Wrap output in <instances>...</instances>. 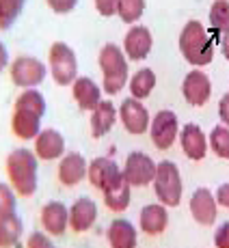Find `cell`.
Wrapping results in <instances>:
<instances>
[{"instance_id":"cell-1","label":"cell","mask_w":229,"mask_h":248,"mask_svg":"<svg viewBox=\"0 0 229 248\" xmlns=\"http://www.w3.org/2000/svg\"><path fill=\"white\" fill-rule=\"evenodd\" d=\"M37 162H39L37 155L26 147L13 149L4 162L9 186L13 188V192L24 199L33 197L37 192Z\"/></svg>"},{"instance_id":"cell-2","label":"cell","mask_w":229,"mask_h":248,"mask_svg":"<svg viewBox=\"0 0 229 248\" xmlns=\"http://www.w3.org/2000/svg\"><path fill=\"white\" fill-rule=\"evenodd\" d=\"M180 52L193 67H206L214 59V44L210 39L206 26L197 20L184 24L180 32Z\"/></svg>"},{"instance_id":"cell-3","label":"cell","mask_w":229,"mask_h":248,"mask_svg":"<svg viewBox=\"0 0 229 248\" xmlns=\"http://www.w3.org/2000/svg\"><path fill=\"white\" fill-rule=\"evenodd\" d=\"M102 69V87L108 95H117L128 84V59L117 44H106L98 56Z\"/></svg>"},{"instance_id":"cell-4","label":"cell","mask_w":229,"mask_h":248,"mask_svg":"<svg viewBox=\"0 0 229 248\" xmlns=\"http://www.w3.org/2000/svg\"><path fill=\"white\" fill-rule=\"evenodd\" d=\"M151 184H154V192L158 197L160 205H164V207H178L180 201H182L184 184H182L180 169L173 162H169V160L158 162Z\"/></svg>"},{"instance_id":"cell-5","label":"cell","mask_w":229,"mask_h":248,"mask_svg":"<svg viewBox=\"0 0 229 248\" xmlns=\"http://www.w3.org/2000/svg\"><path fill=\"white\" fill-rule=\"evenodd\" d=\"M48 65H50L52 80L59 87H71V82L78 78V59H76V52L65 41H56L50 46Z\"/></svg>"},{"instance_id":"cell-6","label":"cell","mask_w":229,"mask_h":248,"mask_svg":"<svg viewBox=\"0 0 229 248\" xmlns=\"http://www.w3.org/2000/svg\"><path fill=\"white\" fill-rule=\"evenodd\" d=\"M9 76H11V82L20 89H37L41 82L46 80L48 69L35 56H17L16 61L9 67Z\"/></svg>"},{"instance_id":"cell-7","label":"cell","mask_w":229,"mask_h":248,"mask_svg":"<svg viewBox=\"0 0 229 248\" xmlns=\"http://www.w3.org/2000/svg\"><path fill=\"white\" fill-rule=\"evenodd\" d=\"M178 132H180V121H178V114L173 110L156 112V117L149 121L151 142H154V147L160 151L171 149V145H173L175 138H178Z\"/></svg>"},{"instance_id":"cell-8","label":"cell","mask_w":229,"mask_h":248,"mask_svg":"<svg viewBox=\"0 0 229 248\" xmlns=\"http://www.w3.org/2000/svg\"><path fill=\"white\" fill-rule=\"evenodd\" d=\"M117 119L121 121V125L126 127L128 134L132 136H141L149 130V110L145 108V104L138 102L134 97H126L121 102L117 110Z\"/></svg>"},{"instance_id":"cell-9","label":"cell","mask_w":229,"mask_h":248,"mask_svg":"<svg viewBox=\"0 0 229 248\" xmlns=\"http://www.w3.org/2000/svg\"><path fill=\"white\" fill-rule=\"evenodd\" d=\"M121 175L126 177V181L130 186H136V188H143V186L151 184L156 175V162L149 158L143 151H132L126 158V164H123Z\"/></svg>"},{"instance_id":"cell-10","label":"cell","mask_w":229,"mask_h":248,"mask_svg":"<svg viewBox=\"0 0 229 248\" xmlns=\"http://www.w3.org/2000/svg\"><path fill=\"white\" fill-rule=\"evenodd\" d=\"M151 47H154V37L147 26L134 24L123 37V54L130 61H143L149 56Z\"/></svg>"},{"instance_id":"cell-11","label":"cell","mask_w":229,"mask_h":248,"mask_svg":"<svg viewBox=\"0 0 229 248\" xmlns=\"http://www.w3.org/2000/svg\"><path fill=\"white\" fill-rule=\"evenodd\" d=\"M190 216L195 218V222L203 227H212L214 220L218 216V205H216V199H214V192L208 188H197L190 197Z\"/></svg>"},{"instance_id":"cell-12","label":"cell","mask_w":229,"mask_h":248,"mask_svg":"<svg viewBox=\"0 0 229 248\" xmlns=\"http://www.w3.org/2000/svg\"><path fill=\"white\" fill-rule=\"evenodd\" d=\"M182 95L190 106H203L212 95V82L201 69H193L184 76Z\"/></svg>"},{"instance_id":"cell-13","label":"cell","mask_w":229,"mask_h":248,"mask_svg":"<svg viewBox=\"0 0 229 248\" xmlns=\"http://www.w3.org/2000/svg\"><path fill=\"white\" fill-rule=\"evenodd\" d=\"M121 177V169L117 166V162L111 158H95L91 164L87 166V179L93 188L106 190Z\"/></svg>"},{"instance_id":"cell-14","label":"cell","mask_w":229,"mask_h":248,"mask_svg":"<svg viewBox=\"0 0 229 248\" xmlns=\"http://www.w3.org/2000/svg\"><path fill=\"white\" fill-rule=\"evenodd\" d=\"M33 154L37 155V160H59L65 155V138L61 132L52 130V127H46L39 134L35 136V151Z\"/></svg>"},{"instance_id":"cell-15","label":"cell","mask_w":229,"mask_h":248,"mask_svg":"<svg viewBox=\"0 0 229 248\" xmlns=\"http://www.w3.org/2000/svg\"><path fill=\"white\" fill-rule=\"evenodd\" d=\"M180 145L188 160H203L208 154V136L203 134V130L197 123H186L180 132Z\"/></svg>"},{"instance_id":"cell-16","label":"cell","mask_w":229,"mask_h":248,"mask_svg":"<svg viewBox=\"0 0 229 248\" xmlns=\"http://www.w3.org/2000/svg\"><path fill=\"white\" fill-rule=\"evenodd\" d=\"M41 227L48 235H63L69 229V209L61 201H50L41 209Z\"/></svg>"},{"instance_id":"cell-17","label":"cell","mask_w":229,"mask_h":248,"mask_svg":"<svg viewBox=\"0 0 229 248\" xmlns=\"http://www.w3.org/2000/svg\"><path fill=\"white\" fill-rule=\"evenodd\" d=\"M87 160L80 154L71 151V154H65L59 162V181L65 186V188H74L80 181L87 177Z\"/></svg>"},{"instance_id":"cell-18","label":"cell","mask_w":229,"mask_h":248,"mask_svg":"<svg viewBox=\"0 0 229 248\" xmlns=\"http://www.w3.org/2000/svg\"><path fill=\"white\" fill-rule=\"evenodd\" d=\"M95 218H98V205L87 197L76 199L74 205L69 207V229L74 233L89 231L93 227Z\"/></svg>"},{"instance_id":"cell-19","label":"cell","mask_w":229,"mask_h":248,"mask_svg":"<svg viewBox=\"0 0 229 248\" xmlns=\"http://www.w3.org/2000/svg\"><path fill=\"white\" fill-rule=\"evenodd\" d=\"M166 225H169V212L160 203L145 205L138 214V227L147 235H160V233H164Z\"/></svg>"},{"instance_id":"cell-20","label":"cell","mask_w":229,"mask_h":248,"mask_svg":"<svg viewBox=\"0 0 229 248\" xmlns=\"http://www.w3.org/2000/svg\"><path fill=\"white\" fill-rule=\"evenodd\" d=\"M71 95H74L80 110H93L102 102V89L87 76H78L71 82Z\"/></svg>"},{"instance_id":"cell-21","label":"cell","mask_w":229,"mask_h":248,"mask_svg":"<svg viewBox=\"0 0 229 248\" xmlns=\"http://www.w3.org/2000/svg\"><path fill=\"white\" fill-rule=\"evenodd\" d=\"M114 121H117V108L113 106V102H102L91 110V136L93 138H102L113 130Z\"/></svg>"},{"instance_id":"cell-22","label":"cell","mask_w":229,"mask_h":248,"mask_svg":"<svg viewBox=\"0 0 229 248\" xmlns=\"http://www.w3.org/2000/svg\"><path fill=\"white\" fill-rule=\"evenodd\" d=\"M41 117L28 110H13L11 130L20 140H35V136L41 132Z\"/></svg>"},{"instance_id":"cell-23","label":"cell","mask_w":229,"mask_h":248,"mask_svg":"<svg viewBox=\"0 0 229 248\" xmlns=\"http://www.w3.org/2000/svg\"><path fill=\"white\" fill-rule=\"evenodd\" d=\"M106 237L111 248H136V229L130 220H123V218L111 222Z\"/></svg>"},{"instance_id":"cell-24","label":"cell","mask_w":229,"mask_h":248,"mask_svg":"<svg viewBox=\"0 0 229 248\" xmlns=\"http://www.w3.org/2000/svg\"><path fill=\"white\" fill-rule=\"evenodd\" d=\"M132 201V186L126 181V177H119L111 188L104 190V205L111 212H123L128 209V205Z\"/></svg>"},{"instance_id":"cell-25","label":"cell","mask_w":229,"mask_h":248,"mask_svg":"<svg viewBox=\"0 0 229 248\" xmlns=\"http://www.w3.org/2000/svg\"><path fill=\"white\" fill-rule=\"evenodd\" d=\"M128 89H130V97L138 99V102L147 99L151 95V91L156 89V74H154V69H149V67L136 69L134 74H132L130 82H128Z\"/></svg>"},{"instance_id":"cell-26","label":"cell","mask_w":229,"mask_h":248,"mask_svg":"<svg viewBox=\"0 0 229 248\" xmlns=\"http://www.w3.org/2000/svg\"><path fill=\"white\" fill-rule=\"evenodd\" d=\"M24 231L22 218L16 212L0 216V248H11L20 242Z\"/></svg>"},{"instance_id":"cell-27","label":"cell","mask_w":229,"mask_h":248,"mask_svg":"<svg viewBox=\"0 0 229 248\" xmlns=\"http://www.w3.org/2000/svg\"><path fill=\"white\" fill-rule=\"evenodd\" d=\"M16 110H28L39 117L46 114V99L37 89H24L16 99Z\"/></svg>"},{"instance_id":"cell-28","label":"cell","mask_w":229,"mask_h":248,"mask_svg":"<svg viewBox=\"0 0 229 248\" xmlns=\"http://www.w3.org/2000/svg\"><path fill=\"white\" fill-rule=\"evenodd\" d=\"M208 20L214 32H218V35L227 32L229 31V0H214L212 7H210Z\"/></svg>"},{"instance_id":"cell-29","label":"cell","mask_w":229,"mask_h":248,"mask_svg":"<svg viewBox=\"0 0 229 248\" xmlns=\"http://www.w3.org/2000/svg\"><path fill=\"white\" fill-rule=\"evenodd\" d=\"M208 147L214 151V155L223 160H229V127L214 125L208 138Z\"/></svg>"},{"instance_id":"cell-30","label":"cell","mask_w":229,"mask_h":248,"mask_svg":"<svg viewBox=\"0 0 229 248\" xmlns=\"http://www.w3.org/2000/svg\"><path fill=\"white\" fill-rule=\"evenodd\" d=\"M143 13H145V0H119L117 2V16L126 24L138 22Z\"/></svg>"},{"instance_id":"cell-31","label":"cell","mask_w":229,"mask_h":248,"mask_svg":"<svg viewBox=\"0 0 229 248\" xmlns=\"http://www.w3.org/2000/svg\"><path fill=\"white\" fill-rule=\"evenodd\" d=\"M26 0H0V31H7L13 26L17 16L22 13Z\"/></svg>"},{"instance_id":"cell-32","label":"cell","mask_w":229,"mask_h":248,"mask_svg":"<svg viewBox=\"0 0 229 248\" xmlns=\"http://www.w3.org/2000/svg\"><path fill=\"white\" fill-rule=\"evenodd\" d=\"M16 212V192L11 186L0 181V216Z\"/></svg>"},{"instance_id":"cell-33","label":"cell","mask_w":229,"mask_h":248,"mask_svg":"<svg viewBox=\"0 0 229 248\" xmlns=\"http://www.w3.org/2000/svg\"><path fill=\"white\" fill-rule=\"evenodd\" d=\"M26 248H56V246L52 244V240L46 235V233L35 231V233H31V237H28Z\"/></svg>"},{"instance_id":"cell-34","label":"cell","mask_w":229,"mask_h":248,"mask_svg":"<svg viewBox=\"0 0 229 248\" xmlns=\"http://www.w3.org/2000/svg\"><path fill=\"white\" fill-rule=\"evenodd\" d=\"M117 2L119 0H93L95 11L104 17H113L117 16Z\"/></svg>"},{"instance_id":"cell-35","label":"cell","mask_w":229,"mask_h":248,"mask_svg":"<svg viewBox=\"0 0 229 248\" xmlns=\"http://www.w3.org/2000/svg\"><path fill=\"white\" fill-rule=\"evenodd\" d=\"M46 4H48V7H50L54 13L63 16V13L74 11L76 4H78V0H46Z\"/></svg>"},{"instance_id":"cell-36","label":"cell","mask_w":229,"mask_h":248,"mask_svg":"<svg viewBox=\"0 0 229 248\" xmlns=\"http://www.w3.org/2000/svg\"><path fill=\"white\" fill-rule=\"evenodd\" d=\"M214 246L216 248H229V220L223 222L214 233Z\"/></svg>"},{"instance_id":"cell-37","label":"cell","mask_w":229,"mask_h":248,"mask_svg":"<svg viewBox=\"0 0 229 248\" xmlns=\"http://www.w3.org/2000/svg\"><path fill=\"white\" fill-rule=\"evenodd\" d=\"M214 199H216V205H223V207L229 209V181L221 184L214 192Z\"/></svg>"},{"instance_id":"cell-38","label":"cell","mask_w":229,"mask_h":248,"mask_svg":"<svg viewBox=\"0 0 229 248\" xmlns=\"http://www.w3.org/2000/svg\"><path fill=\"white\" fill-rule=\"evenodd\" d=\"M218 117H221V123L225 127H229V93H225L218 102Z\"/></svg>"},{"instance_id":"cell-39","label":"cell","mask_w":229,"mask_h":248,"mask_svg":"<svg viewBox=\"0 0 229 248\" xmlns=\"http://www.w3.org/2000/svg\"><path fill=\"white\" fill-rule=\"evenodd\" d=\"M218 39H221V52H223V56L229 61V31L223 32V35H218Z\"/></svg>"},{"instance_id":"cell-40","label":"cell","mask_w":229,"mask_h":248,"mask_svg":"<svg viewBox=\"0 0 229 248\" xmlns=\"http://www.w3.org/2000/svg\"><path fill=\"white\" fill-rule=\"evenodd\" d=\"M7 63H9V52H7V47H4L2 41H0V71L7 67Z\"/></svg>"}]
</instances>
